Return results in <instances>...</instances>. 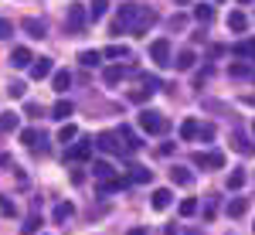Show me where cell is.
I'll return each mask as SVG.
<instances>
[{"label": "cell", "instance_id": "4", "mask_svg": "<svg viewBox=\"0 0 255 235\" xmlns=\"http://www.w3.org/2000/svg\"><path fill=\"white\" fill-rule=\"evenodd\" d=\"M150 58L157 61L160 68H163V65H170V41H167V38H157L153 44H150Z\"/></svg>", "mask_w": 255, "mask_h": 235}, {"label": "cell", "instance_id": "40", "mask_svg": "<svg viewBox=\"0 0 255 235\" xmlns=\"http://www.w3.org/2000/svg\"><path fill=\"white\" fill-rule=\"evenodd\" d=\"M184 24H187V17H184V14H177V17H170V20H167V27H170V31H180Z\"/></svg>", "mask_w": 255, "mask_h": 235}, {"label": "cell", "instance_id": "29", "mask_svg": "<svg viewBox=\"0 0 255 235\" xmlns=\"http://www.w3.org/2000/svg\"><path fill=\"white\" fill-rule=\"evenodd\" d=\"M79 61L85 65V68H96L99 61H102V55H99V51H82V55H79Z\"/></svg>", "mask_w": 255, "mask_h": 235}, {"label": "cell", "instance_id": "26", "mask_svg": "<svg viewBox=\"0 0 255 235\" xmlns=\"http://www.w3.org/2000/svg\"><path fill=\"white\" fill-rule=\"evenodd\" d=\"M75 137H79V126H72V123H65V126H61V133H58V143H72Z\"/></svg>", "mask_w": 255, "mask_h": 235}, {"label": "cell", "instance_id": "9", "mask_svg": "<svg viewBox=\"0 0 255 235\" xmlns=\"http://www.w3.org/2000/svg\"><path fill=\"white\" fill-rule=\"evenodd\" d=\"M44 133L41 130H20V143H27V147H34V150H44Z\"/></svg>", "mask_w": 255, "mask_h": 235}, {"label": "cell", "instance_id": "28", "mask_svg": "<svg viewBox=\"0 0 255 235\" xmlns=\"http://www.w3.org/2000/svg\"><path fill=\"white\" fill-rule=\"evenodd\" d=\"M150 177H153V171H146V167H133L129 171V181H136V184H146Z\"/></svg>", "mask_w": 255, "mask_h": 235}, {"label": "cell", "instance_id": "44", "mask_svg": "<svg viewBox=\"0 0 255 235\" xmlns=\"http://www.w3.org/2000/svg\"><path fill=\"white\" fill-rule=\"evenodd\" d=\"M27 116H41V106H38V102H27Z\"/></svg>", "mask_w": 255, "mask_h": 235}, {"label": "cell", "instance_id": "20", "mask_svg": "<svg viewBox=\"0 0 255 235\" xmlns=\"http://www.w3.org/2000/svg\"><path fill=\"white\" fill-rule=\"evenodd\" d=\"M170 181H174V184H191V171L177 164V167H170Z\"/></svg>", "mask_w": 255, "mask_h": 235}, {"label": "cell", "instance_id": "30", "mask_svg": "<svg viewBox=\"0 0 255 235\" xmlns=\"http://www.w3.org/2000/svg\"><path fill=\"white\" fill-rule=\"evenodd\" d=\"M72 212H75V208H72L68 201H61L58 208H55V222H68V218H72Z\"/></svg>", "mask_w": 255, "mask_h": 235}, {"label": "cell", "instance_id": "17", "mask_svg": "<svg viewBox=\"0 0 255 235\" xmlns=\"http://www.w3.org/2000/svg\"><path fill=\"white\" fill-rule=\"evenodd\" d=\"M245 212H249V198H232L228 201V215L232 218H242Z\"/></svg>", "mask_w": 255, "mask_h": 235}, {"label": "cell", "instance_id": "49", "mask_svg": "<svg viewBox=\"0 0 255 235\" xmlns=\"http://www.w3.org/2000/svg\"><path fill=\"white\" fill-rule=\"evenodd\" d=\"M252 133H255V123H252Z\"/></svg>", "mask_w": 255, "mask_h": 235}, {"label": "cell", "instance_id": "47", "mask_svg": "<svg viewBox=\"0 0 255 235\" xmlns=\"http://www.w3.org/2000/svg\"><path fill=\"white\" fill-rule=\"evenodd\" d=\"M245 3H252V0H242V7H245Z\"/></svg>", "mask_w": 255, "mask_h": 235}, {"label": "cell", "instance_id": "32", "mask_svg": "<svg viewBox=\"0 0 255 235\" xmlns=\"http://www.w3.org/2000/svg\"><path fill=\"white\" fill-rule=\"evenodd\" d=\"M38 229H41V218H27L20 225V235H38Z\"/></svg>", "mask_w": 255, "mask_h": 235}, {"label": "cell", "instance_id": "34", "mask_svg": "<svg viewBox=\"0 0 255 235\" xmlns=\"http://www.w3.org/2000/svg\"><path fill=\"white\" fill-rule=\"evenodd\" d=\"M0 215H7V218H14V215H17L14 201H10V198H3V195H0Z\"/></svg>", "mask_w": 255, "mask_h": 235}, {"label": "cell", "instance_id": "27", "mask_svg": "<svg viewBox=\"0 0 255 235\" xmlns=\"http://www.w3.org/2000/svg\"><path fill=\"white\" fill-rule=\"evenodd\" d=\"M106 58H129V48L126 44H109L106 48Z\"/></svg>", "mask_w": 255, "mask_h": 235}, {"label": "cell", "instance_id": "16", "mask_svg": "<svg viewBox=\"0 0 255 235\" xmlns=\"http://www.w3.org/2000/svg\"><path fill=\"white\" fill-rule=\"evenodd\" d=\"M228 27L242 34V31H249V17H245L242 10H232V14H228Z\"/></svg>", "mask_w": 255, "mask_h": 235}, {"label": "cell", "instance_id": "10", "mask_svg": "<svg viewBox=\"0 0 255 235\" xmlns=\"http://www.w3.org/2000/svg\"><path fill=\"white\" fill-rule=\"evenodd\" d=\"M92 147H96L92 140H85V137H82L79 143H75V147L68 150V157H72V160H89V157H92Z\"/></svg>", "mask_w": 255, "mask_h": 235}, {"label": "cell", "instance_id": "33", "mask_svg": "<svg viewBox=\"0 0 255 235\" xmlns=\"http://www.w3.org/2000/svg\"><path fill=\"white\" fill-rule=\"evenodd\" d=\"M153 96V89H129V102H146Z\"/></svg>", "mask_w": 255, "mask_h": 235}, {"label": "cell", "instance_id": "15", "mask_svg": "<svg viewBox=\"0 0 255 235\" xmlns=\"http://www.w3.org/2000/svg\"><path fill=\"white\" fill-rule=\"evenodd\" d=\"M116 133H119V140H126V154H129V150H139V147H143V143H139V137H133V130H129V126H119Z\"/></svg>", "mask_w": 255, "mask_h": 235}, {"label": "cell", "instance_id": "51", "mask_svg": "<svg viewBox=\"0 0 255 235\" xmlns=\"http://www.w3.org/2000/svg\"><path fill=\"white\" fill-rule=\"evenodd\" d=\"M218 3H221V0H218Z\"/></svg>", "mask_w": 255, "mask_h": 235}, {"label": "cell", "instance_id": "12", "mask_svg": "<svg viewBox=\"0 0 255 235\" xmlns=\"http://www.w3.org/2000/svg\"><path fill=\"white\" fill-rule=\"evenodd\" d=\"M194 61H197V55H194V51H191V48H184V51L177 55L174 68H177V72H191V68H194Z\"/></svg>", "mask_w": 255, "mask_h": 235}, {"label": "cell", "instance_id": "45", "mask_svg": "<svg viewBox=\"0 0 255 235\" xmlns=\"http://www.w3.org/2000/svg\"><path fill=\"white\" fill-rule=\"evenodd\" d=\"M126 235H146V232H143V229H129Z\"/></svg>", "mask_w": 255, "mask_h": 235}, {"label": "cell", "instance_id": "37", "mask_svg": "<svg viewBox=\"0 0 255 235\" xmlns=\"http://www.w3.org/2000/svg\"><path fill=\"white\" fill-rule=\"evenodd\" d=\"M232 147H235L238 154H252V150H255L252 143H245V137H232Z\"/></svg>", "mask_w": 255, "mask_h": 235}, {"label": "cell", "instance_id": "1", "mask_svg": "<svg viewBox=\"0 0 255 235\" xmlns=\"http://www.w3.org/2000/svg\"><path fill=\"white\" fill-rule=\"evenodd\" d=\"M157 24V10H150V7H139V14L133 17V24H129V34H146L150 27Z\"/></svg>", "mask_w": 255, "mask_h": 235}, {"label": "cell", "instance_id": "38", "mask_svg": "<svg viewBox=\"0 0 255 235\" xmlns=\"http://www.w3.org/2000/svg\"><path fill=\"white\" fill-rule=\"evenodd\" d=\"M123 75H126V68H109V72H106V85H116Z\"/></svg>", "mask_w": 255, "mask_h": 235}, {"label": "cell", "instance_id": "2", "mask_svg": "<svg viewBox=\"0 0 255 235\" xmlns=\"http://www.w3.org/2000/svg\"><path fill=\"white\" fill-rule=\"evenodd\" d=\"M139 126H143L146 133H167V119L160 116L157 109H143V113H139Z\"/></svg>", "mask_w": 255, "mask_h": 235}, {"label": "cell", "instance_id": "41", "mask_svg": "<svg viewBox=\"0 0 255 235\" xmlns=\"http://www.w3.org/2000/svg\"><path fill=\"white\" fill-rule=\"evenodd\" d=\"M10 31H14V27H10V20H3V17H0V41H3V38H10Z\"/></svg>", "mask_w": 255, "mask_h": 235}, {"label": "cell", "instance_id": "3", "mask_svg": "<svg viewBox=\"0 0 255 235\" xmlns=\"http://www.w3.org/2000/svg\"><path fill=\"white\" fill-rule=\"evenodd\" d=\"M89 17H92V14H85V10H82V3H72V10H68V31H72V34L85 31Z\"/></svg>", "mask_w": 255, "mask_h": 235}, {"label": "cell", "instance_id": "31", "mask_svg": "<svg viewBox=\"0 0 255 235\" xmlns=\"http://www.w3.org/2000/svg\"><path fill=\"white\" fill-rule=\"evenodd\" d=\"M228 188H232V191L245 188V171H232V174H228Z\"/></svg>", "mask_w": 255, "mask_h": 235}, {"label": "cell", "instance_id": "7", "mask_svg": "<svg viewBox=\"0 0 255 235\" xmlns=\"http://www.w3.org/2000/svg\"><path fill=\"white\" fill-rule=\"evenodd\" d=\"M150 205H153V212H167V208L174 205V195H170L167 188H160V191H153V198H150Z\"/></svg>", "mask_w": 255, "mask_h": 235}, {"label": "cell", "instance_id": "24", "mask_svg": "<svg viewBox=\"0 0 255 235\" xmlns=\"http://www.w3.org/2000/svg\"><path fill=\"white\" fill-rule=\"evenodd\" d=\"M89 14H92V17H106V14H109V0H92V3H89Z\"/></svg>", "mask_w": 255, "mask_h": 235}, {"label": "cell", "instance_id": "19", "mask_svg": "<svg viewBox=\"0 0 255 235\" xmlns=\"http://www.w3.org/2000/svg\"><path fill=\"white\" fill-rule=\"evenodd\" d=\"M235 55H238V58L255 61V41H238V44H235Z\"/></svg>", "mask_w": 255, "mask_h": 235}, {"label": "cell", "instance_id": "39", "mask_svg": "<svg viewBox=\"0 0 255 235\" xmlns=\"http://www.w3.org/2000/svg\"><path fill=\"white\" fill-rule=\"evenodd\" d=\"M92 171H96V177H102V181H106V177H113V167H109L106 160H99V164L92 167Z\"/></svg>", "mask_w": 255, "mask_h": 235}, {"label": "cell", "instance_id": "6", "mask_svg": "<svg viewBox=\"0 0 255 235\" xmlns=\"http://www.w3.org/2000/svg\"><path fill=\"white\" fill-rule=\"evenodd\" d=\"M194 164L197 167H211V171H218V167H225V154H194Z\"/></svg>", "mask_w": 255, "mask_h": 235}, {"label": "cell", "instance_id": "48", "mask_svg": "<svg viewBox=\"0 0 255 235\" xmlns=\"http://www.w3.org/2000/svg\"><path fill=\"white\" fill-rule=\"evenodd\" d=\"M187 235H201V232H187Z\"/></svg>", "mask_w": 255, "mask_h": 235}, {"label": "cell", "instance_id": "13", "mask_svg": "<svg viewBox=\"0 0 255 235\" xmlns=\"http://www.w3.org/2000/svg\"><path fill=\"white\" fill-rule=\"evenodd\" d=\"M24 31H27V38H44V20L41 17H24Z\"/></svg>", "mask_w": 255, "mask_h": 235}, {"label": "cell", "instance_id": "36", "mask_svg": "<svg viewBox=\"0 0 255 235\" xmlns=\"http://www.w3.org/2000/svg\"><path fill=\"white\" fill-rule=\"evenodd\" d=\"M24 92H27L24 82H10V85H7V96H14V99H24Z\"/></svg>", "mask_w": 255, "mask_h": 235}, {"label": "cell", "instance_id": "46", "mask_svg": "<svg viewBox=\"0 0 255 235\" xmlns=\"http://www.w3.org/2000/svg\"><path fill=\"white\" fill-rule=\"evenodd\" d=\"M0 164H10V157H7V154H0Z\"/></svg>", "mask_w": 255, "mask_h": 235}, {"label": "cell", "instance_id": "21", "mask_svg": "<svg viewBox=\"0 0 255 235\" xmlns=\"http://www.w3.org/2000/svg\"><path fill=\"white\" fill-rule=\"evenodd\" d=\"M72 85V72H65V68H58L55 72V92H65Z\"/></svg>", "mask_w": 255, "mask_h": 235}, {"label": "cell", "instance_id": "25", "mask_svg": "<svg viewBox=\"0 0 255 235\" xmlns=\"http://www.w3.org/2000/svg\"><path fill=\"white\" fill-rule=\"evenodd\" d=\"M194 17L201 20V24H208V20L215 17V10H211V3H197V7H194Z\"/></svg>", "mask_w": 255, "mask_h": 235}, {"label": "cell", "instance_id": "22", "mask_svg": "<svg viewBox=\"0 0 255 235\" xmlns=\"http://www.w3.org/2000/svg\"><path fill=\"white\" fill-rule=\"evenodd\" d=\"M136 14H139L136 3H123V7H119V20H123V24H133V17H136Z\"/></svg>", "mask_w": 255, "mask_h": 235}, {"label": "cell", "instance_id": "35", "mask_svg": "<svg viewBox=\"0 0 255 235\" xmlns=\"http://www.w3.org/2000/svg\"><path fill=\"white\" fill-rule=\"evenodd\" d=\"M194 212H197V198H184V201H180V215L191 218Z\"/></svg>", "mask_w": 255, "mask_h": 235}, {"label": "cell", "instance_id": "43", "mask_svg": "<svg viewBox=\"0 0 255 235\" xmlns=\"http://www.w3.org/2000/svg\"><path fill=\"white\" fill-rule=\"evenodd\" d=\"M232 75L242 78V75H249V68H245V65H232Z\"/></svg>", "mask_w": 255, "mask_h": 235}, {"label": "cell", "instance_id": "14", "mask_svg": "<svg viewBox=\"0 0 255 235\" xmlns=\"http://www.w3.org/2000/svg\"><path fill=\"white\" fill-rule=\"evenodd\" d=\"M51 75V58H34L31 61V78H48Z\"/></svg>", "mask_w": 255, "mask_h": 235}, {"label": "cell", "instance_id": "8", "mask_svg": "<svg viewBox=\"0 0 255 235\" xmlns=\"http://www.w3.org/2000/svg\"><path fill=\"white\" fill-rule=\"evenodd\" d=\"M31 61H34V55H31V48H24V44L10 51V65H14V68H27Z\"/></svg>", "mask_w": 255, "mask_h": 235}, {"label": "cell", "instance_id": "5", "mask_svg": "<svg viewBox=\"0 0 255 235\" xmlns=\"http://www.w3.org/2000/svg\"><path fill=\"white\" fill-rule=\"evenodd\" d=\"M96 147L102 154H126V147H119V133H102V137H96Z\"/></svg>", "mask_w": 255, "mask_h": 235}, {"label": "cell", "instance_id": "50", "mask_svg": "<svg viewBox=\"0 0 255 235\" xmlns=\"http://www.w3.org/2000/svg\"><path fill=\"white\" fill-rule=\"evenodd\" d=\"M180 3H187V0H180Z\"/></svg>", "mask_w": 255, "mask_h": 235}, {"label": "cell", "instance_id": "18", "mask_svg": "<svg viewBox=\"0 0 255 235\" xmlns=\"http://www.w3.org/2000/svg\"><path fill=\"white\" fill-rule=\"evenodd\" d=\"M72 113H75V106H72L68 99H58V102H55V109H51V116H55V119H68Z\"/></svg>", "mask_w": 255, "mask_h": 235}, {"label": "cell", "instance_id": "42", "mask_svg": "<svg viewBox=\"0 0 255 235\" xmlns=\"http://www.w3.org/2000/svg\"><path fill=\"white\" fill-rule=\"evenodd\" d=\"M201 140H215V126H201Z\"/></svg>", "mask_w": 255, "mask_h": 235}, {"label": "cell", "instance_id": "23", "mask_svg": "<svg viewBox=\"0 0 255 235\" xmlns=\"http://www.w3.org/2000/svg\"><path fill=\"white\" fill-rule=\"evenodd\" d=\"M0 130H3V133L17 130V113H0Z\"/></svg>", "mask_w": 255, "mask_h": 235}, {"label": "cell", "instance_id": "11", "mask_svg": "<svg viewBox=\"0 0 255 235\" xmlns=\"http://www.w3.org/2000/svg\"><path fill=\"white\" fill-rule=\"evenodd\" d=\"M180 140H187V143L201 140V123H197V119H187V123H180Z\"/></svg>", "mask_w": 255, "mask_h": 235}]
</instances>
